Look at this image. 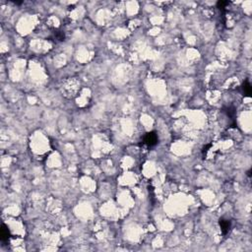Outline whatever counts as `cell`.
<instances>
[{
	"instance_id": "cell-1",
	"label": "cell",
	"mask_w": 252,
	"mask_h": 252,
	"mask_svg": "<svg viewBox=\"0 0 252 252\" xmlns=\"http://www.w3.org/2000/svg\"><path fill=\"white\" fill-rule=\"evenodd\" d=\"M158 135L156 132H149L144 137V143L147 145L148 147H154L155 145L158 144Z\"/></svg>"
},
{
	"instance_id": "cell-2",
	"label": "cell",
	"mask_w": 252,
	"mask_h": 252,
	"mask_svg": "<svg viewBox=\"0 0 252 252\" xmlns=\"http://www.w3.org/2000/svg\"><path fill=\"white\" fill-rule=\"evenodd\" d=\"M219 224H220V227H221V229H222L223 233L224 234H227L229 232L230 226H232L230 221H229V220H224V219H220Z\"/></svg>"
},
{
	"instance_id": "cell-3",
	"label": "cell",
	"mask_w": 252,
	"mask_h": 252,
	"mask_svg": "<svg viewBox=\"0 0 252 252\" xmlns=\"http://www.w3.org/2000/svg\"><path fill=\"white\" fill-rule=\"evenodd\" d=\"M0 235H1V240L2 241H6L8 240L9 237H10V233H9V229L8 228L5 226V224H2V227H1V233H0Z\"/></svg>"
},
{
	"instance_id": "cell-4",
	"label": "cell",
	"mask_w": 252,
	"mask_h": 252,
	"mask_svg": "<svg viewBox=\"0 0 252 252\" xmlns=\"http://www.w3.org/2000/svg\"><path fill=\"white\" fill-rule=\"evenodd\" d=\"M242 90L243 93L246 96H251V85L248 81H245L242 85Z\"/></svg>"
},
{
	"instance_id": "cell-5",
	"label": "cell",
	"mask_w": 252,
	"mask_h": 252,
	"mask_svg": "<svg viewBox=\"0 0 252 252\" xmlns=\"http://www.w3.org/2000/svg\"><path fill=\"white\" fill-rule=\"evenodd\" d=\"M227 4H228V2H227V1H219V2L217 3L218 7H219L220 9H224V6H226Z\"/></svg>"
}]
</instances>
